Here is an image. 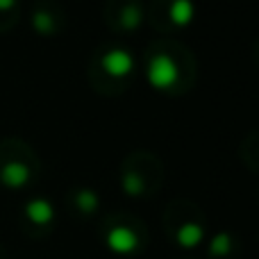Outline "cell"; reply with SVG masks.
<instances>
[{
	"label": "cell",
	"mask_w": 259,
	"mask_h": 259,
	"mask_svg": "<svg viewBox=\"0 0 259 259\" xmlns=\"http://www.w3.org/2000/svg\"><path fill=\"white\" fill-rule=\"evenodd\" d=\"M75 205L82 214H94V211L98 209V196H96V191H91V189H80V191L75 193Z\"/></svg>",
	"instance_id": "ba28073f"
},
{
	"label": "cell",
	"mask_w": 259,
	"mask_h": 259,
	"mask_svg": "<svg viewBox=\"0 0 259 259\" xmlns=\"http://www.w3.org/2000/svg\"><path fill=\"white\" fill-rule=\"evenodd\" d=\"M103 71L112 77H127L132 73V57L125 50H112L103 57Z\"/></svg>",
	"instance_id": "3957f363"
},
{
	"label": "cell",
	"mask_w": 259,
	"mask_h": 259,
	"mask_svg": "<svg viewBox=\"0 0 259 259\" xmlns=\"http://www.w3.org/2000/svg\"><path fill=\"white\" fill-rule=\"evenodd\" d=\"M34 27L44 34H48V32H53V18L46 12H34Z\"/></svg>",
	"instance_id": "30bf717a"
},
{
	"label": "cell",
	"mask_w": 259,
	"mask_h": 259,
	"mask_svg": "<svg viewBox=\"0 0 259 259\" xmlns=\"http://www.w3.org/2000/svg\"><path fill=\"white\" fill-rule=\"evenodd\" d=\"M25 216L34 225H48L55 219V207L46 198H34L25 205Z\"/></svg>",
	"instance_id": "5b68a950"
},
{
	"label": "cell",
	"mask_w": 259,
	"mask_h": 259,
	"mask_svg": "<svg viewBox=\"0 0 259 259\" xmlns=\"http://www.w3.org/2000/svg\"><path fill=\"white\" fill-rule=\"evenodd\" d=\"M16 7V0H0V12H9Z\"/></svg>",
	"instance_id": "8fae6325"
},
{
	"label": "cell",
	"mask_w": 259,
	"mask_h": 259,
	"mask_svg": "<svg viewBox=\"0 0 259 259\" xmlns=\"http://www.w3.org/2000/svg\"><path fill=\"white\" fill-rule=\"evenodd\" d=\"M105 243H107V248L112 252H116V255H130V252L137 250L139 239H137V234H134L130 228L116 225V228H112L107 232V239H105Z\"/></svg>",
	"instance_id": "7a4b0ae2"
},
{
	"label": "cell",
	"mask_w": 259,
	"mask_h": 259,
	"mask_svg": "<svg viewBox=\"0 0 259 259\" xmlns=\"http://www.w3.org/2000/svg\"><path fill=\"white\" fill-rule=\"evenodd\" d=\"M232 250V237L228 232H219L209 241V255L211 257H228Z\"/></svg>",
	"instance_id": "52a82bcc"
},
{
	"label": "cell",
	"mask_w": 259,
	"mask_h": 259,
	"mask_svg": "<svg viewBox=\"0 0 259 259\" xmlns=\"http://www.w3.org/2000/svg\"><path fill=\"white\" fill-rule=\"evenodd\" d=\"M178 77H180L178 64L168 55H157V57L150 59V82L155 87L168 91L170 87L178 84Z\"/></svg>",
	"instance_id": "6da1fadb"
},
{
	"label": "cell",
	"mask_w": 259,
	"mask_h": 259,
	"mask_svg": "<svg viewBox=\"0 0 259 259\" xmlns=\"http://www.w3.org/2000/svg\"><path fill=\"white\" fill-rule=\"evenodd\" d=\"M0 182L7 189H23L30 182V168L23 161H7L0 170Z\"/></svg>",
	"instance_id": "277c9868"
},
{
	"label": "cell",
	"mask_w": 259,
	"mask_h": 259,
	"mask_svg": "<svg viewBox=\"0 0 259 259\" xmlns=\"http://www.w3.org/2000/svg\"><path fill=\"white\" fill-rule=\"evenodd\" d=\"M205 239V230L200 228L198 223H182L175 232V241H178L180 248L184 250H191V248H198Z\"/></svg>",
	"instance_id": "8992f818"
},
{
	"label": "cell",
	"mask_w": 259,
	"mask_h": 259,
	"mask_svg": "<svg viewBox=\"0 0 259 259\" xmlns=\"http://www.w3.org/2000/svg\"><path fill=\"white\" fill-rule=\"evenodd\" d=\"M143 189H146V184H143V178L139 173H125V178H123V191L127 193V196L137 198L143 193Z\"/></svg>",
	"instance_id": "9c48e42d"
}]
</instances>
